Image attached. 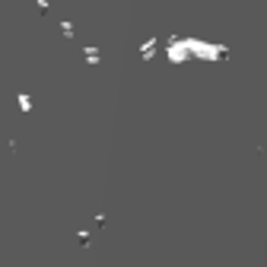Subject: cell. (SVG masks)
I'll use <instances>...</instances> for the list:
<instances>
[{
    "label": "cell",
    "instance_id": "obj_4",
    "mask_svg": "<svg viewBox=\"0 0 267 267\" xmlns=\"http://www.w3.org/2000/svg\"><path fill=\"white\" fill-rule=\"evenodd\" d=\"M61 32H64V35H67V38H73V26H70V23H67V19H61Z\"/></svg>",
    "mask_w": 267,
    "mask_h": 267
},
{
    "label": "cell",
    "instance_id": "obj_3",
    "mask_svg": "<svg viewBox=\"0 0 267 267\" xmlns=\"http://www.w3.org/2000/svg\"><path fill=\"white\" fill-rule=\"evenodd\" d=\"M19 108H23V111H32V96L19 92Z\"/></svg>",
    "mask_w": 267,
    "mask_h": 267
},
{
    "label": "cell",
    "instance_id": "obj_1",
    "mask_svg": "<svg viewBox=\"0 0 267 267\" xmlns=\"http://www.w3.org/2000/svg\"><path fill=\"white\" fill-rule=\"evenodd\" d=\"M153 54H156V38H146V42L140 45V57H143V61H150Z\"/></svg>",
    "mask_w": 267,
    "mask_h": 267
},
{
    "label": "cell",
    "instance_id": "obj_2",
    "mask_svg": "<svg viewBox=\"0 0 267 267\" xmlns=\"http://www.w3.org/2000/svg\"><path fill=\"white\" fill-rule=\"evenodd\" d=\"M83 54H86V61H89V64H99V48H92V45H89V48H83Z\"/></svg>",
    "mask_w": 267,
    "mask_h": 267
}]
</instances>
